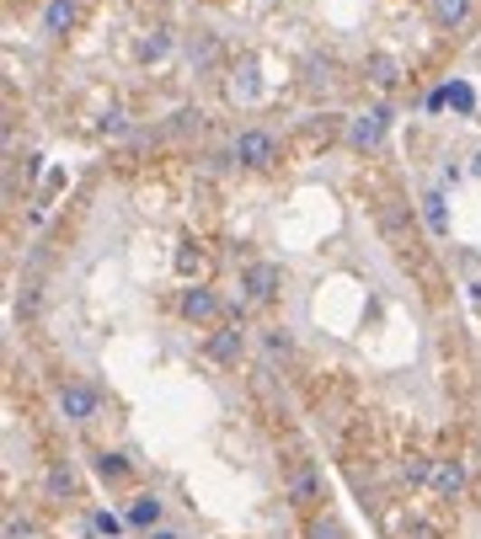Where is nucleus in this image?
Instances as JSON below:
<instances>
[{
	"mask_svg": "<svg viewBox=\"0 0 481 539\" xmlns=\"http://www.w3.org/2000/svg\"><path fill=\"white\" fill-rule=\"evenodd\" d=\"M231 161H236L240 172H268L273 161H278V134L273 128H240L236 139H231Z\"/></svg>",
	"mask_w": 481,
	"mask_h": 539,
	"instance_id": "1",
	"label": "nucleus"
},
{
	"mask_svg": "<svg viewBox=\"0 0 481 539\" xmlns=\"http://www.w3.org/2000/svg\"><path fill=\"white\" fill-rule=\"evenodd\" d=\"M391 123H396V113H391L385 102H380V107H363V113H354V118H348L343 139H348V150H359V155H374V150L385 144Z\"/></svg>",
	"mask_w": 481,
	"mask_h": 539,
	"instance_id": "2",
	"label": "nucleus"
},
{
	"mask_svg": "<svg viewBox=\"0 0 481 539\" xmlns=\"http://www.w3.org/2000/svg\"><path fill=\"white\" fill-rule=\"evenodd\" d=\"M284 497H289V507L316 513V507L326 502V480H321V470H316L310 460H295V465H289V476H284Z\"/></svg>",
	"mask_w": 481,
	"mask_h": 539,
	"instance_id": "3",
	"label": "nucleus"
},
{
	"mask_svg": "<svg viewBox=\"0 0 481 539\" xmlns=\"http://www.w3.org/2000/svg\"><path fill=\"white\" fill-rule=\"evenodd\" d=\"M177 315L187 321V326H220V321H225V304H220V294H214V289L187 283V289L177 294Z\"/></svg>",
	"mask_w": 481,
	"mask_h": 539,
	"instance_id": "4",
	"label": "nucleus"
},
{
	"mask_svg": "<svg viewBox=\"0 0 481 539\" xmlns=\"http://www.w3.org/2000/svg\"><path fill=\"white\" fill-rule=\"evenodd\" d=\"M54 401H60L64 422H75V427H86V422L102 412V395H97V385H86V379H64Z\"/></svg>",
	"mask_w": 481,
	"mask_h": 539,
	"instance_id": "5",
	"label": "nucleus"
},
{
	"mask_svg": "<svg viewBox=\"0 0 481 539\" xmlns=\"http://www.w3.org/2000/svg\"><path fill=\"white\" fill-rule=\"evenodd\" d=\"M278 283H284V273H278V262H246V273H240V289H246V300L262 304L278 294Z\"/></svg>",
	"mask_w": 481,
	"mask_h": 539,
	"instance_id": "6",
	"label": "nucleus"
},
{
	"mask_svg": "<svg viewBox=\"0 0 481 539\" xmlns=\"http://www.w3.org/2000/svg\"><path fill=\"white\" fill-rule=\"evenodd\" d=\"M428 16H433L439 33H460V27H471L476 0H428Z\"/></svg>",
	"mask_w": 481,
	"mask_h": 539,
	"instance_id": "7",
	"label": "nucleus"
},
{
	"mask_svg": "<svg viewBox=\"0 0 481 539\" xmlns=\"http://www.w3.org/2000/svg\"><path fill=\"white\" fill-rule=\"evenodd\" d=\"M240 353H246V331L231 326V321H220V326L209 331V358L214 363H240Z\"/></svg>",
	"mask_w": 481,
	"mask_h": 539,
	"instance_id": "8",
	"label": "nucleus"
},
{
	"mask_svg": "<svg viewBox=\"0 0 481 539\" xmlns=\"http://www.w3.org/2000/svg\"><path fill=\"white\" fill-rule=\"evenodd\" d=\"M433 491L455 502V497L466 491V465H460V460H433Z\"/></svg>",
	"mask_w": 481,
	"mask_h": 539,
	"instance_id": "9",
	"label": "nucleus"
},
{
	"mask_svg": "<svg viewBox=\"0 0 481 539\" xmlns=\"http://www.w3.org/2000/svg\"><path fill=\"white\" fill-rule=\"evenodd\" d=\"M75 16H80L75 0H43V33H49V38H64V33L75 27Z\"/></svg>",
	"mask_w": 481,
	"mask_h": 539,
	"instance_id": "10",
	"label": "nucleus"
},
{
	"mask_svg": "<svg viewBox=\"0 0 481 539\" xmlns=\"http://www.w3.org/2000/svg\"><path fill=\"white\" fill-rule=\"evenodd\" d=\"M422 225H428V236H449V203H444V192L433 187V192H422Z\"/></svg>",
	"mask_w": 481,
	"mask_h": 539,
	"instance_id": "11",
	"label": "nucleus"
},
{
	"mask_svg": "<svg viewBox=\"0 0 481 539\" xmlns=\"http://www.w3.org/2000/svg\"><path fill=\"white\" fill-rule=\"evenodd\" d=\"M161 513H166V507H161V497H156V491H139V497H134V507H128V529H156V524H161Z\"/></svg>",
	"mask_w": 481,
	"mask_h": 539,
	"instance_id": "12",
	"label": "nucleus"
},
{
	"mask_svg": "<svg viewBox=\"0 0 481 539\" xmlns=\"http://www.w3.org/2000/svg\"><path fill=\"white\" fill-rule=\"evenodd\" d=\"M363 80L380 86V91H391V86L401 80V64L391 60V54H369V60H363Z\"/></svg>",
	"mask_w": 481,
	"mask_h": 539,
	"instance_id": "13",
	"label": "nucleus"
},
{
	"mask_svg": "<svg viewBox=\"0 0 481 539\" xmlns=\"http://www.w3.org/2000/svg\"><path fill=\"white\" fill-rule=\"evenodd\" d=\"M172 49H177V38H172L166 27H156V33H150V38L139 43V60H145V64H161L166 54H172Z\"/></svg>",
	"mask_w": 481,
	"mask_h": 539,
	"instance_id": "14",
	"label": "nucleus"
},
{
	"mask_svg": "<svg viewBox=\"0 0 481 539\" xmlns=\"http://www.w3.org/2000/svg\"><path fill=\"white\" fill-rule=\"evenodd\" d=\"M91 470H97L102 480H123V476H128V460L113 454V449H97V454H91Z\"/></svg>",
	"mask_w": 481,
	"mask_h": 539,
	"instance_id": "15",
	"label": "nucleus"
},
{
	"mask_svg": "<svg viewBox=\"0 0 481 539\" xmlns=\"http://www.w3.org/2000/svg\"><path fill=\"white\" fill-rule=\"evenodd\" d=\"M43 491L60 502V497H75V470L70 465H49V476H43Z\"/></svg>",
	"mask_w": 481,
	"mask_h": 539,
	"instance_id": "16",
	"label": "nucleus"
},
{
	"mask_svg": "<svg viewBox=\"0 0 481 539\" xmlns=\"http://www.w3.org/2000/svg\"><path fill=\"white\" fill-rule=\"evenodd\" d=\"M444 97H449V107H455V113H476V91H471L466 80H449V86H444Z\"/></svg>",
	"mask_w": 481,
	"mask_h": 539,
	"instance_id": "17",
	"label": "nucleus"
},
{
	"mask_svg": "<svg viewBox=\"0 0 481 539\" xmlns=\"http://www.w3.org/2000/svg\"><path fill=\"white\" fill-rule=\"evenodd\" d=\"M305 539H348V534H343V524H337V518H326V513H321V518H310V524H305Z\"/></svg>",
	"mask_w": 481,
	"mask_h": 539,
	"instance_id": "18",
	"label": "nucleus"
},
{
	"mask_svg": "<svg viewBox=\"0 0 481 539\" xmlns=\"http://www.w3.org/2000/svg\"><path fill=\"white\" fill-rule=\"evenodd\" d=\"M401 470H407L412 486H433V460H422V454H407V465H401Z\"/></svg>",
	"mask_w": 481,
	"mask_h": 539,
	"instance_id": "19",
	"label": "nucleus"
},
{
	"mask_svg": "<svg viewBox=\"0 0 481 539\" xmlns=\"http://www.w3.org/2000/svg\"><path fill=\"white\" fill-rule=\"evenodd\" d=\"M257 91H262L257 70H251V64H240V80H231V97H257Z\"/></svg>",
	"mask_w": 481,
	"mask_h": 539,
	"instance_id": "20",
	"label": "nucleus"
},
{
	"mask_svg": "<svg viewBox=\"0 0 481 539\" xmlns=\"http://www.w3.org/2000/svg\"><path fill=\"white\" fill-rule=\"evenodd\" d=\"M97 128H102V134H113V139H118V134H128V118H123L118 107H108V113H102V118H97Z\"/></svg>",
	"mask_w": 481,
	"mask_h": 539,
	"instance_id": "21",
	"label": "nucleus"
},
{
	"mask_svg": "<svg viewBox=\"0 0 481 539\" xmlns=\"http://www.w3.org/2000/svg\"><path fill=\"white\" fill-rule=\"evenodd\" d=\"M91 529H97V534H118L123 518H113V513H91Z\"/></svg>",
	"mask_w": 481,
	"mask_h": 539,
	"instance_id": "22",
	"label": "nucleus"
},
{
	"mask_svg": "<svg viewBox=\"0 0 481 539\" xmlns=\"http://www.w3.org/2000/svg\"><path fill=\"white\" fill-rule=\"evenodd\" d=\"M187 54H193V64H209V60H214V38H198Z\"/></svg>",
	"mask_w": 481,
	"mask_h": 539,
	"instance_id": "23",
	"label": "nucleus"
},
{
	"mask_svg": "<svg viewBox=\"0 0 481 539\" xmlns=\"http://www.w3.org/2000/svg\"><path fill=\"white\" fill-rule=\"evenodd\" d=\"M401 539H439V529H433V524H418V518H412V524L401 529Z\"/></svg>",
	"mask_w": 481,
	"mask_h": 539,
	"instance_id": "24",
	"label": "nucleus"
},
{
	"mask_svg": "<svg viewBox=\"0 0 481 539\" xmlns=\"http://www.w3.org/2000/svg\"><path fill=\"white\" fill-rule=\"evenodd\" d=\"M262 342H268V353H289V348H295V342H289V331H268Z\"/></svg>",
	"mask_w": 481,
	"mask_h": 539,
	"instance_id": "25",
	"label": "nucleus"
},
{
	"mask_svg": "<svg viewBox=\"0 0 481 539\" xmlns=\"http://www.w3.org/2000/svg\"><path fill=\"white\" fill-rule=\"evenodd\" d=\"M193 267H198V251H193V246H182V251H177V273H193Z\"/></svg>",
	"mask_w": 481,
	"mask_h": 539,
	"instance_id": "26",
	"label": "nucleus"
},
{
	"mask_svg": "<svg viewBox=\"0 0 481 539\" xmlns=\"http://www.w3.org/2000/svg\"><path fill=\"white\" fill-rule=\"evenodd\" d=\"M5 539H27V524H16V518H5Z\"/></svg>",
	"mask_w": 481,
	"mask_h": 539,
	"instance_id": "27",
	"label": "nucleus"
},
{
	"mask_svg": "<svg viewBox=\"0 0 481 539\" xmlns=\"http://www.w3.org/2000/svg\"><path fill=\"white\" fill-rule=\"evenodd\" d=\"M471 177L481 181V150H476V155H471Z\"/></svg>",
	"mask_w": 481,
	"mask_h": 539,
	"instance_id": "28",
	"label": "nucleus"
},
{
	"mask_svg": "<svg viewBox=\"0 0 481 539\" xmlns=\"http://www.w3.org/2000/svg\"><path fill=\"white\" fill-rule=\"evenodd\" d=\"M150 539H182V534H172V529H156V534H150Z\"/></svg>",
	"mask_w": 481,
	"mask_h": 539,
	"instance_id": "29",
	"label": "nucleus"
}]
</instances>
